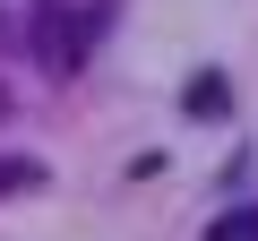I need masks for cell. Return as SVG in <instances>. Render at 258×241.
I'll use <instances>...</instances> for the list:
<instances>
[{
	"label": "cell",
	"instance_id": "1",
	"mask_svg": "<svg viewBox=\"0 0 258 241\" xmlns=\"http://www.w3.org/2000/svg\"><path fill=\"white\" fill-rule=\"evenodd\" d=\"M224 103H232V86H224V69H198V78L181 86V112H198V120H215Z\"/></svg>",
	"mask_w": 258,
	"mask_h": 241
},
{
	"label": "cell",
	"instance_id": "2",
	"mask_svg": "<svg viewBox=\"0 0 258 241\" xmlns=\"http://www.w3.org/2000/svg\"><path fill=\"white\" fill-rule=\"evenodd\" d=\"M207 241H258V207H224L207 224Z\"/></svg>",
	"mask_w": 258,
	"mask_h": 241
},
{
	"label": "cell",
	"instance_id": "3",
	"mask_svg": "<svg viewBox=\"0 0 258 241\" xmlns=\"http://www.w3.org/2000/svg\"><path fill=\"white\" fill-rule=\"evenodd\" d=\"M43 181V164H18V155H0V190H35Z\"/></svg>",
	"mask_w": 258,
	"mask_h": 241
}]
</instances>
